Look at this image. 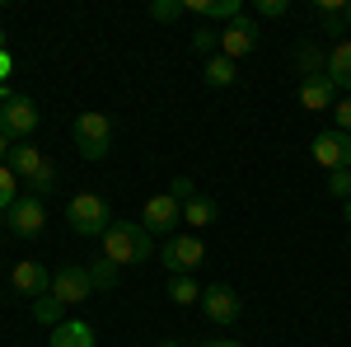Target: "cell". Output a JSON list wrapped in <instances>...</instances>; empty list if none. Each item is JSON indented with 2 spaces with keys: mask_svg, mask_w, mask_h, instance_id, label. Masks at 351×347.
Segmentation results:
<instances>
[{
  "mask_svg": "<svg viewBox=\"0 0 351 347\" xmlns=\"http://www.w3.org/2000/svg\"><path fill=\"white\" fill-rule=\"evenodd\" d=\"M99 244H104V258L112 267H136L155 254V235L141 221H112L108 230L99 235Z\"/></svg>",
  "mask_w": 351,
  "mask_h": 347,
  "instance_id": "obj_1",
  "label": "cell"
},
{
  "mask_svg": "<svg viewBox=\"0 0 351 347\" xmlns=\"http://www.w3.org/2000/svg\"><path fill=\"white\" fill-rule=\"evenodd\" d=\"M66 225L89 240V235H104L112 225V212H108V202H104L99 192H75V197L66 202Z\"/></svg>",
  "mask_w": 351,
  "mask_h": 347,
  "instance_id": "obj_2",
  "label": "cell"
},
{
  "mask_svg": "<svg viewBox=\"0 0 351 347\" xmlns=\"http://www.w3.org/2000/svg\"><path fill=\"white\" fill-rule=\"evenodd\" d=\"M71 136H75V150H80L84 160H108V150H112L108 113H80L71 122Z\"/></svg>",
  "mask_w": 351,
  "mask_h": 347,
  "instance_id": "obj_3",
  "label": "cell"
},
{
  "mask_svg": "<svg viewBox=\"0 0 351 347\" xmlns=\"http://www.w3.org/2000/svg\"><path fill=\"white\" fill-rule=\"evenodd\" d=\"M160 258H164V267L173 272V277H192L197 267L206 263V244H202V235H169L164 240V249H160Z\"/></svg>",
  "mask_w": 351,
  "mask_h": 347,
  "instance_id": "obj_4",
  "label": "cell"
},
{
  "mask_svg": "<svg viewBox=\"0 0 351 347\" xmlns=\"http://www.w3.org/2000/svg\"><path fill=\"white\" fill-rule=\"evenodd\" d=\"M141 225L150 230V235H178V225H183V202L173 197V192H155L145 207H141Z\"/></svg>",
  "mask_w": 351,
  "mask_h": 347,
  "instance_id": "obj_5",
  "label": "cell"
},
{
  "mask_svg": "<svg viewBox=\"0 0 351 347\" xmlns=\"http://www.w3.org/2000/svg\"><path fill=\"white\" fill-rule=\"evenodd\" d=\"M89 291H94V282H89V267L80 263H61L52 272V295L71 310V305H84L89 300Z\"/></svg>",
  "mask_w": 351,
  "mask_h": 347,
  "instance_id": "obj_6",
  "label": "cell"
},
{
  "mask_svg": "<svg viewBox=\"0 0 351 347\" xmlns=\"http://www.w3.org/2000/svg\"><path fill=\"white\" fill-rule=\"evenodd\" d=\"M5 225H10L19 240H38V235H43V225H47V207H43V197L24 192V197L5 212Z\"/></svg>",
  "mask_w": 351,
  "mask_h": 347,
  "instance_id": "obj_7",
  "label": "cell"
},
{
  "mask_svg": "<svg viewBox=\"0 0 351 347\" xmlns=\"http://www.w3.org/2000/svg\"><path fill=\"white\" fill-rule=\"evenodd\" d=\"M33 127H38V104L28 94H10L0 108V132L10 141H24V136H33Z\"/></svg>",
  "mask_w": 351,
  "mask_h": 347,
  "instance_id": "obj_8",
  "label": "cell"
},
{
  "mask_svg": "<svg viewBox=\"0 0 351 347\" xmlns=\"http://www.w3.org/2000/svg\"><path fill=\"white\" fill-rule=\"evenodd\" d=\"M202 315L211 324H220V328L239 324V315H243L239 291H230V287H202Z\"/></svg>",
  "mask_w": 351,
  "mask_h": 347,
  "instance_id": "obj_9",
  "label": "cell"
},
{
  "mask_svg": "<svg viewBox=\"0 0 351 347\" xmlns=\"http://www.w3.org/2000/svg\"><path fill=\"white\" fill-rule=\"evenodd\" d=\"M309 150H314V164L328 169V174H332V169H351V136L337 132V127H332V132H319Z\"/></svg>",
  "mask_w": 351,
  "mask_h": 347,
  "instance_id": "obj_10",
  "label": "cell"
},
{
  "mask_svg": "<svg viewBox=\"0 0 351 347\" xmlns=\"http://www.w3.org/2000/svg\"><path fill=\"white\" fill-rule=\"evenodd\" d=\"M253 47H258V24H253L248 14H239V19H230V24L220 28V56L239 61V56H248Z\"/></svg>",
  "mask_w": 351,
  "mask_h": 347,
  "instance_id": "obj_11",
  "label": "cell"
},
{
  "mask_svg": "<svg viewBox=\"0 0 351 347\" xmlns=\"http://www.w3.org/2000/svg\"><path fill=\"white\" fill-rule=\"evenodd\" d=\"M10 287L19 295H28V300H38V295L52 291V272L43 263H33V258H24V263H14V272H10Z\"/></svg>",
  "mask_w": 351,
  "mask_h": 347,
  "instance_id": "obj_12",
  "label": "cell"
},
{
  "mask_svg": "<svg viewBox=\"0 0 351 347\" xmlns=\"http://www.w3.org/2000/svg\"><path fill=\"white\" fill-rule=\"evenodd\" d=\"M300 104L309 108V113H332L337 108V85L328 80V76H309V80L300 85Z\"/></svg>",
  "mask_w": 351,
  "mask_h": 347,
  "instance_id": "obj_13",
  "label": "cell"
},
{
  "mask_svg": "<svg viewBox=\"0 0 351 347\" xmlns=\"http://www.w3.org/2000/svg\"><path fill=\"white\" fill-rule=\"evenodd\" d=\"M10 169H14V179H33V174H38V169H43V164H47V155H43V150H38V146H33V141H14V150H10Z\"/></svg>",
  "mask_w": 351,
  "mask_h": 347,
  "instance_id": "obj_14",
  "label": "cell"
},
{
  "mask_svg": "<svg viewBox=\"0 0 351 347\" xmlns=\"http://www.w3.org/2000/svg\"><path fill=\"white\" fill-rule=\"evenodd\" d=\"M99 338H94V328L84 320H66V324H56L52 328V343L47 347H94Z\"/></svg>",
  "mask_w": 351,
  "mask_h": 347,
  "instance_id": "obj_15",
  "label": "cell"
},
{
  "mask_svg": "<svg viewBox=\"0 0 351 347\" xmlns=\"http://www.w3.org/2000/svg\"><path fill=\"white\" fill-rule=\"evenodd\" d=\"M314 19H319V28L324 33H347V0H314V10H309Z\"/></svg>",
  "mask_w": 351,
  "mask_h": 347,
  "instance_id": "obj_16",
  "label": "cell"
},
{
  "mask_svg": "<svg viewBox=\"0 0 351 347\" xmlns=\"http://www.w3.org/2000/svg\"><path fill=\"white\" fill-rule=\"evenodd\" d=\"M328 80L337 85L342 94H351V38H342V43L328 52Z\"/></svg>",
  "mask_w": 351,
  "mask_h": 347,
  "instance_id": "obj_17",
  "label": "cell"
},
{
  "mask_svg": "<svg viewBox=\"0 0 351 347\" xmlns=\"http://www.w3.org/2000/svg\"><path fill=\"white\" fill-rule=\"evenodd\" d=\"M202 80L211 85V89H230V85L239 80V61H230V56H206V66H202Z\"/></svg>",
  "mask_w": 351,
  "mask_h": 347,
  "instance_id": "obj_18",
  "label": "cell"
},
{
  "mask_svg": "<svg viewBox=\"0 0 351 347\" xmlns=\"http://www.w3.org/2000/svg\"><path fill=\"white\" fill-rule=\"evenodd\" d=\"M295 61H300V71H304V80H309V76H328V52L314 47V43H300Z\"/></svg>",
  "mask_w": 351,
  "mask_h": 347,
  "instance_id": "obj_19",
  "label": "cell"
},
{
  "mask_svg": "<svg viewBox=\"0 0 351 347\" xmlns=\"http://www.w3.org/2000/svg\"><path fill=\"white\" fill-rule=\"evenodd\" d=\"M211 221H216V202H211V197L183 202V225H211Z\"/></svg>",
  "mask_w": 351,
  "mask_h": 347,
  "instance_id": "obj_20",
  "label": "cell"
},
{
  "mask_svg": "<svg viewBox=\"0 0 351 347\" xmlns=\"http://www.w3.org/2000/svg\"><path fill=\"white\" fill-rule=\"evenodd\" d=\"M61 310H66V305H61V300H56L52 291L33 300V320H38V324H47V328H56V324H66V320H61Z\"/></svg>",
  "mask_w": 351,
  "mask_h": 347,
  "instance_id": "obj_21",
  "label": "cell"
},
{
  "mask_svg": "<svg viewBox=\"0 0 351 347\" xmlns=\"http://www.w3.org/2000/svg\"><path fill=\"white\" fill-rule=\"evenodd\" d=\"M169 300H173V305H197V300H202L197 277H173V282H169Z\"/></svg>",
  "mask_w": 351,
  "mask_h": 347,
  "instance_id": "obj_22",
  "label": "cell"
},
{
  "mask_svg": "<svg viewBox=\"0 0 351 347\" xmlns=\"http://www.w3.org/2000/svg\"><path fill=\"white\" fill-rule=\"evenodd\" d=\"M192 52H197V56H216V52H220V33L202 24L197 33H192Z\"/></svg>",
  "mask_w": 351,
  "mask_h": 347,
  "instance_id": "obj_23",
  "label": "cell"
},
{
  "mask_svg": "<svg viewBox=\"0 0 351 347\" xmlns=\"http://www.w3.org/2000/svg\"><path fill=\"white\" fill-rule=\"evenodd\" d=\"M117 272H122V267H112L108 258H99V263H89V282L104 287V291H112V287H117Z\"/></svg>",
  "mask_w": 351,
  "mask_h": 347,
  "instance_id": "obj_24",
  "label": "cell"
},
{
  "mask_svg": "<svg viewBox=\"0 0 351 347\" xmlns=\"http://www.w3.org/2000/svg\"><path fill=\"white\" fill-rule=\"evenodd\" d=\"M14 188H19L14 169H10V164H0V212H10V207L19 202V192H14Z\"/></svg>",
  "mask_w": 351,
  "mask_h": 347,
  "instance_id": "obj_25",
  "label": "cell"
},
{
  "mask_svg": "<svg viewBox=\"0 0 351 347\" xmlns=\"http://www.w3.org/2000/svg\"><path fill=\"white\" fill-rule=\"evenodd\" d=\"M52 188H56V164L47 160L33 179H28V192H33V197H43V192H52Z\"/></svg>",
  "mask_w": 351,
  "mask_h": 347,
  "instance_id": "obj_26",
  "label": "cell"
},
{
  "mask_svg": "<svg viewBox=\"0 0 351 347\" xmlns=\"http://www.w3.org/2000/svg\"><path fill=\"white\" fill-rule=\"evenodd\" d=\"M188 10H183V0H155L150 5V19H160V24H173V19H183Z\"/></svg>",
  "mask_w": 351,
  "mask_h": 347,
  "instance_id": "obj_27",
  "label": "cell"
},
{
  "mask_svg": "<svg viewBox=\"0 0 351 347\" xmlns=\"http://www.w3.org/2000/svg\"><path fill=\"white\" fill-rule=\"evenodd\" d=\"M239 14H243L239 0H206V19H225V24H230V19H239Z\"/></svg>",
  "mask_w": 351,
  "mask_h": 347,
  "instance_id": "obj_28",
  "label": "cell"
},
{
  "mask_svg": "<svg viewBox=\"0 0 351 347\" xmlns=\"http://www.w3.org/2000/svg\"><path fill=\"white\" fill-rule=\"evenodd\" d=\"M328 197H337V202L351 197V169H332L328 174Z\"/></svg>",
  "mask_w": 351,
  "mask_h": 347,
  "instance_id": "obj_29",
  "label": "cell"
},
{
  "mask_svg": "<svg viewBox=\"0 0 351 347\" xmlns=\"http://www.w3.org/2000/svg\"><path fill=\"white\" fill-rule=\"evenodd\" d=\"M169 192H173V197H178V202H192V197H197V183H192L188 174H178V179H173V183H169Z\"/></svg>",
  "mask_w": 351,
  "mask_h": 347,
  "instance_id": "obj_30",
  "label": "cell"
},
{
  "mask_svg": "<svg viewBox=\"0 0 351 347\" xmlns=\"http://www.w3.org/2000/svg\"><path fill=\"white\" fill-rule=\"evenodd\" d=\"M332 122H337V132L351 136V94H347V99H337V108H332Z\"/></svg>",
  "mask_w": 351,
  "mask_h": 347,
  "instance_id": "obj_31",
  "label": "cell"
},
{
  "mask_svg": "<svg viewBox=\"0 0 351 347\" xmlns=\"http://www.w3.org/2000/svg\"><path fill=\"white\" fill-rule=\"evenodd\" d=\"M286 10H291L286 0H258V14H267V19H281Z\"/></svg>",
  "mask_w": 351,
  "mask_h": 347,
  "instance_id": "obj_32",
  "label": "cell"
},
{
  "mask_svg": "<svg viewBox=\"0 0 351 347\" xmlns=\"http://www.w3.org/2000/svg\"><path fill=\"white\" fill-rule=\"evenodd\" d=\"M197 347H243L239 338H206V343H197Z\"/></svg>",
  "mask_w": 351,
  "mask_h": 347,
  "instance_id": "obj_33",
  "label": "cell"
},
{
  "mask_svg": "<svg viewBox=\"0 0 351 347\" xmlns=\"http://www.w3.org/2000/svg\"><path fill=\"white\" fill-rule=\"evenodd\" d=\"M10 150H14V141H10V136H5V132H0V164H5V160H10Z\"/></svg>",
  "mask_w": 351,
  "mask_h": 347,
  "instance_id": "obj_34",
  "label": "cell"
},
{
  "mask_svg": "<svg viewBox=\"0 0 351 347\" xmlns=\"http://www.w3.org/2000/svg\"><path fill=\"white\" fill-rule=\"evenodd\" d=\"M5 76H10V56L0 52V80H5Z\"/></svg>",
  "mask_w": 351,
  "mask_h": 347,
  "instance_id": "obj_35",
  "label": "cell"
},
{
  "mask_svg": "<svg viewBox=\"0 0 351 347\" xmlns=\"http://www.w3.org/2000/svg\"><path fill=\"white\" fill-rule=\"evenodd\" d=\"M342 212H347V225H351V197H347V202H342Z\"/></svg>",
  "mask_w": 351,
  "mask_h": 347,
  "instance_id": "obj_36",
  "label": "cell"
},
{
  "mask_svg": "<svg viewBox=\"0 0 351 347\" xmlns=\"http://www.w3.org/2000/svg\"><path fill=\"white\" fill-rule=\"evenodd\" d=\"M5 99H10V89H5V85H0V108H5Z\"/></svg>",
  "mask_w": 351,
  "mask_h": 347,
  "instance_id": "obj_37",
  "label": "cell"
},
{
  "mask_svg": "<svg viewBox=\"0 0 351 347\" xmlns=\"http://www.w3.org/2000/svg\"><path fill=\"white\" fill-rule=\"evenodd\" d=\"M347 33H351V0H347Z\"/></svg>",
  "mask_w": 351,
  "mask_h": 347,
  "instance_id": "obj_38",
  "label": "cell"
},
{
  "mask_svg": "<svg viewBox=\"0 0 351 347\" xmlns=\"http://www.w3.org/2000/svg\"><path fill=\"white\" fill-rule=\"evenodd\" d=\"M160 347H178V343H160Z\"/></svg>",
  "mask_w": 351,
  "mask_h": 347,
  "instance_id": "obj_39",
  "label": "cell"
},
{
  "mask_svg": "<svg viewBox=\"0 0 351 347\" xmlns=\"http://www.w3.org/2000/svg\"><path fill=\"white\" fill-rule=\"evenodd\" d=\"M0 47H5V33H0Z\"/></svg>",
  "mask_w": 351,
  "mask_h": 347,
  "instance_id": "obj_40",
  "label": "cell"
}]
</instances>
